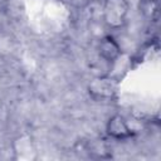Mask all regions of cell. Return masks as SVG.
Segmentation results:
<instances>
[{"instance_id":"cell-1","label":"cell","mask_w":161,"mask_h":161,"mask_svg":"<svg viewBox=\"0 0 161 161\" xmlns=\"http://www.w3.org/2000/svg\"><path fill=\"white\" fill-rule=\"evenodd\" d=\"M118 91L119 79L111 74L94 77L87 86V93L94 102H112L117 98Z\"/></svg>"},{"instance_id":"cell-2","label":"cell","mask_w":161,"mask_h":161,"mask_svg":"<svg viewBox=\"0 0 161 161\" xmlns=\"http://www.w3.org/2000/svg\"><path fill=\"white\" fill-rule=\"evenodd\" d=\"M102 20L108 29L116 30L122 28L128 16V0H103L102 1Z\"/></svg>"},{"instance_id":"cell-3","label":"cell","mask_w":161,"mask_h":161,"mask_svg":"<svg viewBox=\"0 0 161 161\" xmlns=\"http://www.w3.org/2000/svg\"><path fill=\"white\" fill-rule=\"evenodd\" d=\"M106 133L109 138L117 141H125L133 138L136 136V131L131 128L127 119L122 114H113L108 118L106 123Z\"/></svg>"},{"instance_id":"cell-4","label":"cell","mask_w":161,"mask_h":161,"mask_svg":"<svg viewBox=\"0 0 161 161\" xmlns=\"http://www.w3.org/2000/svg\"><path fill=\"white\" fill-rule=\"evenodd\" d=\"M98 55L108 64H114L122 57V48L116 38L111 34L102 36L98 42Z\"/></svg>"},{"instance_id":"cell-5","label":"cell","mask_w":161,"mask_h":161,"mask_svg":"<svg viewBox=\"0 0 161 161\" xmlns=\"http://www.w3.org/2000/svg\"><path fill=\"white\" fill-rule=\"evenodd\" d=\"M14 151L19 155L20 158H31L30 153L35 152V147L29 136H20L14 141Z\"/></svg>"},{"instance_id":"cell-6","label":"cell","mask_w":161,"mask_h":161,"mask_svg":"<svg viewBox=\"0 0 161 161\" xmlns=\"http://www.w3.org/2000/svg\"><path fill=\"white\" fill-rule=\"evenodd\" d=\"M140 13L150 21H157L160 15V4L158 0H141L140 1Z\"/></svg>"}]
</instances>
